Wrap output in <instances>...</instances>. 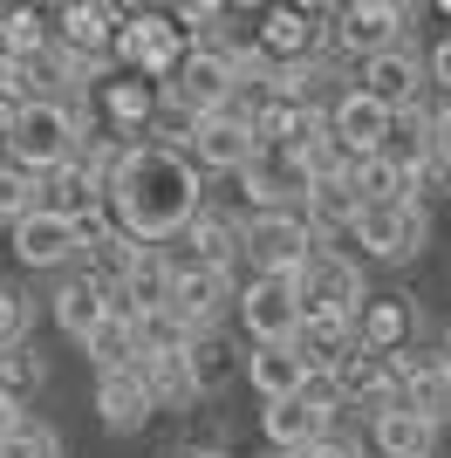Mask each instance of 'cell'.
Listing matches in <instances>:
<instances>
[{
    "label": "cell",
    "instance_id": "f1b7e54d",
    "mask_svg": "<svg viewBox=\"0 0 451 458\" xmlns=\"http://www.w3.org/2000/svg\"><path fill=\"white\" fill-rule=\"evenodd\" d=\"M82 356L96 363V377H110V369H144V343H137V315H103V328H96L89 343H82Z\"/></svg>",
    "mask_w": 451,
    "mask_h": 458
},
{
    "label": "cell",
    "instance_id": "ba28073f",
    "mask_svg": "<svg viewBox=\"0 0 451 458\" xmlns=\"http://www.w3.org/2000/svg\"><path fill=\"white\" fill-rule=\"evenodd\" d=\"M253 157H260V131H253V110H246V103H226V110L199 116V131H191V165H199V178H240Z\"/></svg>",
    "mask_w": 451,
    "mask_h": 458
},
{
    "label": "cell",
    "instance_id": "d590c367",
    "mask_svg": "<svg viewBox=\"0 0 451 458\" xmlns=\"http://www.w3.org/2000/svg\"><path fill=\"white\" fill-rule=\"evenodd\" d=\"M35 212V178L14 172L7 157H0V226H14V219H28Z\"/></svg>",
    "mask_w": 451,
    "mask_h": 458
},
{
    "label": "cell",
    "instance_id": "52a82bcc",
    "mask_svg": "<svg viewBox=\"0 0 451 458\" xmlns=\"http://www.w3.org/2000/svg\"><path fill=\"white\" fill-rule=\"evenodd\" d=\"M328 21H336V7H321V0H274V7H260V21H253V41H260V55L274 62V69H287V62H321Z\"/></svg>",
    "mask_w": 451,
    "mask_h": 458
},
{
    "label": "cell",
    "instance_id": "7bdbcfd3",
    "mask_svg": "<svg viewBox=\"0 0 451 458\" xmlns=\"http://www.w3.org/2000/svg\"><path fill=\"white\" fill-rule=\"evenodd\" d=\"M267 458H281V452H267Z\"/></svg>",
    "mask_w": 451,
    "mask_h": 458
},
{
    "label": "cell",
    "instance_id": "ab89813d",
    "mask_svg": "<svg viewBox=\"0 0 451 458\" xmlns=\"http://www.w3.org/2000/svg\"><path fill=\"white\" fill-rule=\"evenodd\" d=\"M21 424H28V411H21V403H14V397H0V445L14 438Z\"/></svg>",
    "mask_w": 451,
    "mask_h": 458
},
{
    "label": "cell",
    "instance_id": "9a60e30c",
    "mask_svg": "<svg viewBox=\"0 0 451 458\" xmlns=\"http://www.w3.org/2000/svg\"><path fill=\"white\" fill-rule=\"evenodd\" d=\"M240 308V281L233 274H212V267H185L178 260V281H171V315L191 328V335H219Z\"/></svg>",
    "mask_w": 451,
    "mask_h": 458
},
{
    "label": "cell",
    "instance_id": "ac0fdd59",
    "mask_svg": "<svg viewBox=\"0 0 451 458\" xmlns=\"http://www.w3.org/2000/svg\"><path fill=\"white\" fill-rule=\"evenodd\" d=\"M157 103H165V89L144 76H103L96 82V110H103V131L131 137V144H150V123H157Z\"/></svg>",
    "mask_w": 451,
    "mask_h": 458
},
{
    "label": "cell",
    "instance_id": "e0dca14e",
    "mask_svg": "<svg viewBox=\"0 0 451 458\" xmlns=\"http://www.w3.org/2000/svg\"><path fill=\"white\" fill-rule=\"evenodd\" d=\"M35 212H55V219H69V226H82V219H96V212H110V185H103L82 157H69V165H55V172L35 178Z\"/></svg>",
    "mask_w": 451,
    "mask_h": 458
},
{
    "label": "cell",
    "instance_id": "74e56055",
    "mask_svg": "<svg viewBox=\"0 0 451 458\" xmlns=\"http://www.w3.org/2000/svg\"><path fill=\"white\" fill-rule=\"evenodd\" d=\"M431 144H438V172L451 178V96L431 103Z\"/></svg>",
    "mask_w": 451,
    "mask_h": 458
},
{
    "label": "cell",
    "instance_id": "6da1fadb",
    "mask_svg": "<svg viewBox=\"0 0 451 458\" xmlns=\"http://www.w3.org/2000/svg\"><path fill=\"white\" fill-rule=\"evenodd\" d=\"M199 206H206L199 165H191L185 151H157V144H137L131 165H123L116 185H110V212L137 247H171V240L199 219Z\"/></svg>",
    "mask_w": 451,
    "mask_h": 458
},
{
    "label": "cell",
    "instance_id": "4316f807",
    "mask_svg": "<svg viewBox=\"0 0 451 458\" xmlns=\"http://www.w3.org/2000/svg\"><path fill=\"white\" fill-rule=\"evenodd\" d=\"M301 212H308L315 240H349L362 199H356V185H349V172H336V178H315V185L301 191Z\"/></svg>",
    "mask_w": 451,
    "mask_h": 458
},
{
    "label": "cell",
    "instance_id": "5b68a950",
    "mask_svg": "<svg viewBox=\"0 0 451 458\" xmlns=\"http://www.w3.org/2000/svg\"><path fill=\"white\" fill-rule=\"evenodd\" d=\"M185 55H191V41L171 21V7H131L123 28H116V69L123 76H144L157 89H171V76L185 69Z\"/></svg>",
    "mask_w": 451,
    "mask_h": 458
},
{
    "label": "cell",
    "instance_id": "b9f144b4",
    "mask_svg": "<svg viewBox=\"0 0 451 458\" xmlns=\"http://www.w3.org/2000/svg\"><path fill=\"white\" fill-rule=\"evenodd\" d=\"M438 349H445V356H451V315H445V328H438Z\"/></svg>",
    "mask_w": 451,
    "mask_h": 458
},
{
    "label": "cell",
    "instance_id": "30bf717a",
    "mask_svg": "<svg viewBox=\"0 0 451 458\" xmlns=\"http://www.w3.org/2000/svg\"><path fill=\"white\" fill-rule=\"evenodd\" d=\"M294 287H301V308H342V315H356V308L370 301V267H362L349 247L321 240V247L308 253V267L294 274Z\"/></svg>",
    "mask_w": 451,
    "mask_h": 458
},
{
    "label": "cell",
    "instance_id": "7a4b0ae2",
    "mask_svg": "<svg viewBox=\"0 0 451 458\" xmlns=\"http://www.w3.org/2000/svg\"><path fill=\"white\" fill-rule=\"evenodd\" d=\"M89 131H96V103H21L14 137H7V165L41 178L55 165H69Z\"/></svg>",
    "mask_w": 451,
    "mask_h": 458
},
{
    "label": "cell",
    "instance_id": "cb8c5ba5",
    "mask_svg": "<svg viewBox=\"0 0 451 458\" xmlns=\"http://www.w3.org/2000/svg\"><path fill=\"white\" fill-rule=\"evenodd\" d=\"M240 377L253 383V397H260V403H281V397H301L315 369H308V356H301L294 343H267V349H246Z\"/></svg>",
    "mask_w": 451,
    "mask_h": 458
},
{
    "label": "cell",
    "instance_id": "ffe728a7",
    "mask_svg": "<svg viewBox=\"0 0 451 458\" xmlns=\"http://www.w3.org/2000/svg\"><path fill=\"white\" fill-rule=\"evenodd\" d=\"M171 103H185L191 116H212L226 110V103H240V82H233V62H226V48H191L185 69L171 76Z\"/></svg>",
    "mask_w": 451,
    "mask_h": 458
},
{
    "label": "cell",
    "instance_id": "1f68e13d",
    "mask_svg": "<svg viewBox=\"0 0 451 458\" xmlns=\"http://www.w3.org/2000/svg\"><path fill=\"white\" fill-rule=\"evenodd\" d=\"M349 185H356L362 206H404V199H417V185L396 172L383 151H376V157H349Z\"/></svg>",
    "mask_w": 451,
    "mask_h": 458
},
{
    "label": "cell",
    "instance_id": "f546056e",
    "mask_svg": "<svg viewBox=\"0 0 451 458\" xmlns=\"http://www.w3.org/2000/svg\"><path fill=\"white\" fill-rule=\"evenodd\" d=\"M144 383H150L157 418H199V390H191V377H185V356H150Z\"/></svg>",
    "mask_w": 451,
    "mask_h": 458
},
{
    "label": "cell",
    "instance_id": "60d3db41",
    "mask_svg": "<svg viewBox=\"0 0 451 458\" xmlns=\"http://www.w3.org/2000/svg\"><path fill=\"white\" fill-rule=\"evenodd\" d=\"M171 458H233L226 445H185V452H171Z\"/></svg>",
    "mask_w": 451,
    "mask_h": 458
},
{
    "label": "cell",
    "instance_id": "8fae6325",
    "mask_svg": "<svg viewBox=\"0 0 451 458\" xmlns=\"http://www.w3.org/2000/svg\"><path fill=\"white\" fill-rule=\"evenodd\" d=\"M301 287L294 281H260V274H246L240 281V308H233V322L246 328V349H267V343H294L301 328Z\"/></svg>",
    "mask_w": 451,
    "mask_h": 458
},
{
    "label": "cell",
    "instance_id": "4dcf8cb0",
    "mask_svg": "<svg viewBox=\"0 0 451 458\" xmlns=\"http://www.w3.org/2000/svg\"><path fill=\"white\" fill-rule=\"evenodd\" d=\"M48 390V356L35 349V335L28 343H14V349H0V397H14L21 411Z\"/></svg>",
    "mask_w": 451,
    "mask_h": 458
},
{
    "label": "cell",
    "instance_id": "d6a6232c",
    "mask_svg": "<svg viewBox=\"0 0 451 458\" xmlns=\"http://www.w3.org/2000/svg\"><path fill=\"white\" fill-rule=\"evenodd\" d=\"M137 343H144V363L150 356H185L191 328L171 315V308H157V315H137Z\"/></svg>",
    "mask_w": 451,
    "mask_h": 458
},
{
    "label": "cell",
    "instance_id": "603a6c76",
    "mask_svg": "<svg viewBox=\"0 0 451 458\" xmlns=\"http://www.w3.org/2000/svg\"><path fill=\"white\" fill-rule=\"evenodd\" d=\"M48 315H55V328L69 335L75 349H82L96 328H103V315H110V287H96L89 274L75 267V274H62V281H55V294H48Z\"/></svg>",
    "mask_w": 451,
    "mask_h": 458
},
{
    "label": "cell",
    "instance_id": "7c38bea8",
    "mask_svg": "<svg viewBox=\"0 0 451 458\" xmlns=\"http://www.w3.org/2000/svg\"><path fill=\"white\" fill-rule=\"evenodd\" d=\"M356 89L370 96V103H383L390 116L424 110V103H431V62H424L411 41H404V48H390V55L356 62Z\"/></svg>",
    "mask_w": 451,
    "mask_h": 458
},
{
    "label": "cell",
    "instance_id": "8d00e7d4",
    "mask_svg": "<svg viewBox=\"0 0 451 458\" xmlns=\"http://www.w3.org/2000/svg\"><path fill=\"white\" fill-rule=\"evenodd\" d=\"M308 458H376V452H370V431H349V424H342V431H328Z\"/></svg>",
    "mask_w": 451,
    "mask_h": 458
},
{
    "label": "cell",
    "instance_id": "7402d4cb",
    "mask_svg": "<svg viewBox=\"0 0 451 458\" xmlns=\"http://www.w3.org/2000/svg\"><path fill=\"white\" fill-rule=\"evenodd\" d=\"M328 131H336V144L349 157H376L383 144H390V131H396V116L383 110V103H370V96L349 82V89L336 96V110H328Z\"/></svg>",
    "mask_w": 451,
    "mask_h": 458
},
{
    "label": "cell",
    "instance_id": "484cf974",
    "mask_svg": "<svg viewBox=\"0 0 451 458\" xmlns=\"http://www.w3.org/2000/svg\"><path fill=\"white\" fill-rule=\"evenodd\" d=\"M294 349L308 356V369H336L349 349H356V315H342V308H308L294 328Z\"/></svg>",
    "mask_w": 451,
    "mask_h": 458
},
{
    "label": "cell",
    "instance_id": "5bb4252c",
    "mask_svg": "<svg viewBox=\"0 0 451 458\" xmlns=\"http://www.w3.org/2000/svg\"><path fill=\"white\" fill-rule=\"evenodd\" d=\"M7 253H14L28 274H75L82 267V233L55 212H28L7 226Z\"/></svg>",
    "mask_w": 451,
    "mask_h": 458
},
{
    "label": "cell",
    "instance_id": "e575fe53",
    "mask_svg": "<svg viewBox=\"0 0 451 458\" xmlns=\"http://www.w3.org/2000/svg\"><path fill=\"white\" fill-rule=\"evenodd\" d=\"M0 458H62V431H55V424H41V418H28L14 438L0 445Z\"/></svg>",
    "mask_w": 451,
    "mask_h": 458
},
{
    "label": "cell",
    "instance_id": "f35d334b",
    "mask_svg": "<svg viewBox=\"0 0 451 458\" xmlns=\"http://www.w3.org/2000/svg\"><path fill=\"white\" fill-rule=\"evenodd\" d=\"M424 62H431V89H438V96H451V35H438Z\"/></svg>",
    "mask_w": 451,
    "mask_h": 458
},
{
    "label": "cell",
    "instance_id": "d4e9b609",
    "mask_svg": "<svg viewBox=\"0 0 451 458\" xmlns=\"http://www.w3.org/2000/svg\"><path fill=\"white\" fill-rule=\"evenodd\" d=\"M362 431H370L376 458H438V438H445L431 418H417V411H404V403L383 411V418H370Z\"/></svg>",
    "mask_w": 451,
    "mask_h": 458
},
{
    "label": "cell",
    "instance_id": "277c9868",
    "mask_svg": "<svg viewBox=\"0 0 451 458\" xmlns=\"http://www.w3.org/2000/svg\"><path fill=\"white\" fill-rule=\"evenodd\" d=\"M431 206L424 199H404V206H362L356 226H349V247H356L362 267H411L431 253Z\"/></svg>",
    "mask_w": 451,
    "mask_h": 458
},
{
    "label": "cell",
    "instance_id": "9c48e42d",
    "mask_svg": "<svg viewBox=\"0 0 451 458\" xmlns=\"http://www.w3.org/2000/svg\"><path fill=\"white\" fill-rule=\"evenodd\" d=\"M123 14L131 7H110V0H69V7H55V48H69L96 76H116V28H123Z\"/></svg>",
    "mask_w": 451,
    "mask_h": 458
},
{
    "label": "cell",
    "instance_id": "d6986e66",
    "mask_svg": "<svg viewBox=\"0 0 451 458\" xmlns=\"http://www.w3.org/2000/svg\"><path fill=\"white\" fill-rule=\"evenodd\" d=\"M89 411H96V424H103L110 438H137V431H144V424L157 418V403H150L144 369H110V377H96Z\"/></svg>",
    "mask_w": 451,
    "mask_h": 458
},
{
    "label": "cell",
    "instance_id": "3957f363",
    "mask_svg": "<svg viewBox=\"0 0 451 458\" xmlns=\"http://www.w3.org/2000/svg\"><path fill=\"white\" fill-rule=\"evenodd\" d=\"M411 21H417V7H404V0H342L328 35H321V62L356 69L370 55H390V48H404Z\"/></svg>",
    "mask_w": 451,
    "mask_h": 458
},
{
    "label": "cell",
    "instance_id": "44dd1931",
    "mask_svg": "<svg viewBox=\"0 0 451 458\" xmlns=\"http://www.w3.org/2000/svg\"><path fill=\"white\" fill-rule=\"evenodd\" d=\"M404 369V411L431 418L438 431L451 424V356L445 349H411V356H390Z\"/></svg>",
    "mask_w": 451,
    "mask_h": 458
},
{
    "label": "cell",
    "instance_id": "8992f818",
    "mask_svg": "<svg viewBox=\"0 0 451 458\" xmlns=\"http://www.w3.org/2000/svg\"><path fill=\"white\" fill-rule=\"evenodd\" d=\"M240 233H246V274H260V281H294L308 267V253L321 247L301 206H281L267 219H240Z\"/></svg>",
    "mask_w": 451,
    "mask_h": 458
},
{
    "label": "cell",
    "instance_id": "83f0119b",
    "mask_svg": "<svg viewBox=\"0 0 451 458\" xmlns=\"http://www.w3.org/2000/svg\"><path fill=\"white\" fill-rule=\"evenodd\" d=\"M233 369H246V356L226 343V328H219V335H191V343H185V377H191V390H199V403L219 397L226 383H233Z\"/></svg>",
    "mask_w": 451,
    "mask_h": 458
},
{
    "label": "cell",
    "instance_id": "2e32d148",
    "mask_svg": "<svg viewBox=\"0 0 451 458\" xmlns=\"http://www.w3.org/2000/svg\"><path fill=\"white\" fill-rule=\"evenodd\" d=\"M171 253H178L185 267L240 274L246 267V233H240V219H233V206H199V219L171 240Z\"/></svg>",
    "mask_w": 451,
    "mask_h": 458
},
{
    "label": "cell",
    "instance_id": "836d02e7",
    "mask_svg": "<svg viewBox=\"0 0 451 458\" xmlns=\"http://www.w3.org/2000/svg\"><path fill=\"white\" fill-rule=\"evenodd\" d=\"M28 328H35V294H21V287L0 281V349L28 343Z\"/></svg>",
    "mask_w": 451,
    "mask_h": 458
},
{
    "label": "cell",
    "instance_id": "4fadbf2b",
    "mask_svg": "<svg viewBox=\"0 0 451 458\" xmlns=\"http://www.w3.org/2000/svg\"><path fill=\"white\" fill-rule=\"evenodd\" d=\"M417 335H424V308H417L411 287H383V294H370V301L356 308V343L370 349V356H411Z\"/></svg>",
    "mask_w": 451,
    "mask_h": 458
}]
</instances>
